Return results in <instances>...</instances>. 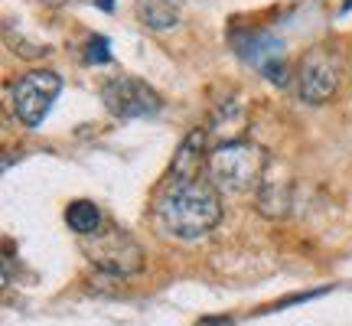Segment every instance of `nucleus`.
<instances>
[{"label": "nucleus", "mask_w": 352, "mask_h": 326, "mask_svg": "<svg viewBox=\"0 0 352 326\" xmlns=\"http://www.w3.org/2000/svg\"><path fill=\"white\" fill-rule=\"evenodd\" d=\"M157 222L164 232H170L173 239L192 241L209 235L219 219H222V196L212 186L209 176H179L173 173L166 180V186L157 196Z\"/></svg>", "instance_id": "1"}, {"label": "nucleus", "mask_w": 352, "mask_h": 326, "mask_svg": "<svg viewBox=\"0 0 352 326\" xmlns=\"http://www.w3.org/2000/svg\"><path fill=\"white\" fill-rule=\"evenodd\" d=\"M264 147L252 140H222L206 160V176L219 193H245L264 183Z\"/></svg>", "instance_id": "2"}, {"label": "nucleus", "mask_w": 352, "mask_h": 326, "mask_svg": "<svg viewBox=\"0 0 352 326\" xmlns=\"http://www.w3.org/2000/svg\"><path fill=\"white\" fill-rule=\"evenodd\" d=\"M82 251L98 271L114 277H131L144 268V248L114 222H104L101 232L82 239Z\"/></svg>", "instance_id": "3"}, {"label": "nucleus", "mask_w": 352, "mask_h": 326, "mask_svg": "<svg viewBox=\"0 0 352 326\" xmlns=\"http://www.w3.org/2000/svg\"><path fill=\"white\" fill-rule=\"evenodd\" d=\"M59 91H63V78L56 72H50V69L26 72L13 85V111L26 127H39L50 114L52 101L59 98Z\"/></svg>", "instance_id": "4"}, {"label": "nucleus", "mask_w": 352, "mask_h": 326, "mask_svg": "<svg viewBox=\"0 0 352 326\" xmlns=\"http://www.w3.org/2000/svg\"><path fill=\"white\" fill-rule=\"evenodd\" d=\"M232 46L245 63L258 69L267 82L287 85V59H284V39H277L267 30H245L232 33Z\"/></svg>", "instance_id": "5"}, {"label": "nucleus", "mask_w": 352, "mask_h": 326, "mask_svg": "<svg viewBox=\"0 0 352 326\" xmlns=\"http://www.w3.org/2000/svg\"><path fill=\"white\" fill-rule=\"evenodd\" d=\"M101 101L114 118H151L164 108L160 95L138 76H114L101 85Z\"/></svg>", "instance_id": "6"}, {"label": "nucleus", "mask_w": 352, "mask_h": 326, "mask_svg": "<svg viewBox=\"0 0 352 326\" xmlns=\"http://www.w3.org/2000/svg\"><path fill=\"white\" fill-rule=\"evenodd\" d=\"M340 76H342L340 56L320 46L310 56H303L300 72H297V98L307 101V105H323L340 88Z\"/></svg>", "instance_id": "7"}, {"label": "nucleus", "mask_w": 352, "mask_h": 326, "mask_svg": "<svg viewBox=\"0 0 352 326\" xmlns=\"http://www.w3.org/2000/svg\"><path fill=\"white\" fill-rule=\"evenodd\" d=\"M65 222H69V228L76 232L78 239H88V235L101 232V226H104L108 219L101 215V209L95 202L76 199V202H69V209H65Z\"/></svg>", "instance_id": "8"}, {"label": "nucleus", "mask_w": 352, "mask_h": 326, "mask_svg": "<svg viewBox=\"0 0 352 326\" xmlns=\"http://www.w3.org/2000/svg\"><path fill=\"white\" fill-rule=\"evenodd\" d=\"M138 17L144 26L166 30L179 20V0H138Z\"/></svg>", "instance_id": "9"}, {"label": "nucleus", "mask_w": 352, "mask_h": 326, "mask_svg": "<svg viewBox=\"0 0 352 326\" xmlns=\"http://www.w3.org/2000/svg\"><path fill=\"white\" fill-rule=\"evenodd\" d=\"M85 63L95 65V63H111V52H108V39L104 36H91L85 43Z\"/></svg>", "instance_id": "10"}, {"label": "nucleus", "mask_w": 352, "mask_h": 326, "mask_svg": "<svg viewBox=\"0 0 352 326\" xmlns=\"http://www.w3.org/2000/svg\"><path fill=\"white\" fill-rule=\"evenodd\" d=\"M196 326H232V320H228V316H206V320H199Z\"/></svg>", "instance_id": "11"}, {"label": "nucleus", "mask_w": 352, "mask_h": 326, "mask_svg": "<svg viewBox=\"0 0 352 326\" xmlns=\"http://www.w3.org/2000/svg\"><path fill=\"white\" fill-rule=\"evenodd\" d=\"M342 10H352V0H346V3H342Z\"/></svg>", "instance_id": "12"}]
</instances>
